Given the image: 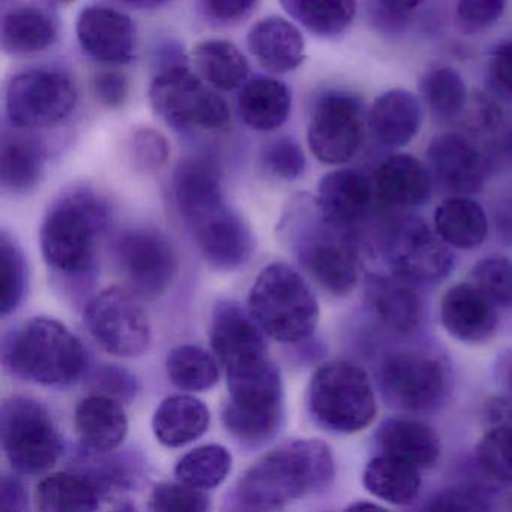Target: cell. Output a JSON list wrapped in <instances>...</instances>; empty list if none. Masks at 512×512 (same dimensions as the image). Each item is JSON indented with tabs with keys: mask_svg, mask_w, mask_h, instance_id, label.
<instances>
[{
	"mask_svg": "<svg viewBox=\"0 0 512 512\" xmlns=\"http://www.w3.org/2000/svg\"><path fill=\"white\" fill-rule=\"evenodd\" d=\"M334 455L322 440L298 439L263 455L236 485L233 502L244 511H275L331 484Z\"/></svg>",
	"mask_w": 512,
	"mask_h": 512,
	"instance_id": "6da1fadb",
	"label": "cell"
},
{
	"mask_svg": "<svg viewBox=\"0 0 512 512\" xmlns=\"http://www.w3.org/2000/svg\"><path fill=\"white\" fill-rule=\"evenodd\" d=\"M110 220L109 200L94 188L65 191L52 203L41 224V251L47 265L64 277L91 274Z\"/></svg>",
	"mask_w": 512,
	"mask_h": 512,
	"instance_id": "7a4b0ae2",
	"label": "cell"
},
{
	"mask_svg": "<svg viewBox=\"0 0 512 512\" xmlns=\"http://www.w3.org/2000/svg\"><path fill=\"white\" fill-rule=\"evenodd\" d=\"M2 362L14 376L43 386L77 382L88 368V352L76 334L50 317H34L11 329Z\"/></svg>",
	"mask_w": 512,
	"mask_h": 512,
	"instance_id": "3957f363",
	"label": "cell"
},
{
	"mask_svg": "<svg viewBox=\"0 0 512 512\" xmlns=\"http://www.w3.org/2000/svg\"><path fill=\"white\" fill-rule=\"evenodd\" d=\"M281 230L304 271L323 290L346 296L359 280V259L346 230L325 220L316 200L308 205L299 197L287 211Z\"/></svg>",
	"mask_w": 512,
	"mask_h": 512,
	"instance_id": "277c9868",
	"label": "cell"
},
{
	"mask_svg": "<svg viewBox=\"0 0 512 512\" xmlns=\"http://www.w3.org/2000/svg\"><path fill=\"white\" fill-rule=\"evenodd\" d=\"M229 398L221 410L226 430L239 442L260 445L283 425L284 389L271 358L226 371Z\"/></svg>",
	"mask_w": 512,
	"mask_h": 512,
	"instance_id": "5b68a950",
	"label": "cell"
},
{
	"mask_svg": "<svg viewBox=\"0 0 512 512\" xmlns=\"http://www.w3.org/2000/svg\"><path fill=\"white\" fill-rule=\"evenodd\" d=\"M248 310L265 334L280 343H301L319 325L316 295L305 278L283 262L271 263L257 275Z\"/></svg>",
	"mask_w": 512,
	"mask_h": 512,
	"instance_id": "8992f818",
	"label": "cell"
},
{
	"mask_svg": "<svg viewBox=\"0 0 512 512\" xmlns=\"http://www.w3.org/2000/svg\"><path fill=\"white\" fill-rule=\"evenodd\" d=\"M311 418L331 433L353 434L376 418L377 401L370 377L355 362H323L311 377L307 394Z\"/></svg>",
	"mask_w": 512,
	"mask_h": 512,
	"instance_id": "52a82bcc",
	"label": "cell"
},
{
	"mask_svg": "<svg viewBox=\"0 0 512 512\" xmlns=\"http://www.w3.org/2000/svg\"><path fill=\"white\" fill-rule=\"evenodd\" d=\"M0 439L8 463L20 475L47 472L64 451L61 433L49 409L25 395H13L2 404Z\"/></svg>",
	"mask_w": 512,
	"mask_h": 512,
	"instance_id": "ba28073f",
	"label": "cell"
},
{
	"mask_svg": "<svg viewBox=\"0 0 512 512\" xmlns=\"http://www.w3.org/2000/svg\"><path fill=\"white\" fill-rule=\"evenodd\" d=\"M149 101L158 118L175 130H223L230 122L223 97L184 64L167 65L154 77Z\"/></svg>",
	"mask_w": 512,
	"mask_h": 512,
	"instance_id": "9c48e42d",
	"label": "cell"
},
{
	"mask_svg": "<svg viewBox=\"0 0 512 512\" xmlns=\"http://www.w3.org/2000/svg\"><path fill=\"white\" fill-rule=\"evenodd\" d=\"M77 103L74 80L64 71L35 68L11 79L5 109L11 124L22 130L47 128L67 119Z\"/></svg>",
	"mask_w": 512,
	"mask_h": 512,
	"instance_id": "30bf717a",
	"label": "cell"
},
{
	"mask_svg": "<svg viewBox=\"0 0 512 512\" xmlns=\"http://www.w3.org/2000/svg\"><path fill=\"white\" fill-rule=\"evenodd\" d=\"M85 325L95 343L110 355L137 358L152 340L151 323L136 295L124 287H109L85 308Z\"/></svg>",
	"mask_w": 512,
	"mask_h": 512,
	"instance_id": "8fae6325",
	"label": "cell"
},
{
	"mask_svg": "<svg viewBox=\"0 0 512 512\" xmlns=\"http://www.w3.org/2000/svg\"><path fill=\"white\" fill-rule=\"evenodd\" d=\"M364 103L349 92L332 91L317 100L308 125L311 154L323 164L337 166L352 160L367 134Z\"/></svg>",
	"mask_w": 512,
	"mask_h": 512,
	"instance_id": "7c38bea8",
	"label": "cell"
},
{
	"mask_svg": "<svg viewBox=\"0 0 512 512\" xmlns=\"http://www.w3.org/2000/svg\"><path fill=\"white\" fill-rule=\"evenodd\" d=\"M116 266L137 298L157 299L176 275V256L169 239L151 227L122 232L113 245Z\"/></svg>",
	"mask_w": 512,
	"mask_h": 512,
	"instance_id": "4fadbf2b",
	"label": "cell"
},
{
	"mask_svg": "<svg viewBox=\"0 0 512 512\" xmlns=\"http://www.w3.org/2000/svg\"><path fill=\"white\" fill-rule=\"evenodd\" d=\"M377 379L386 403L407 412L434 409L446 391L442 361L424 350L392 353L380 365Z\"/></svg>",
	"mask_w": 512,
	"mask_h": 512,
	"instance_id": "5bb4252c",
	"label": "cell"
},
{
	"mask_svg": "<svg viewBox=\"0 0 512 512\" xmlns=\"http://www.w3.org/2000/svg\"><path fill=\"white\" fill-rule=\"evenodd\" d=\"M383 254L394 275L409 283H436L454 266L448 245L418 218H400L386 229Z\"/></svg>",
	"mask_w": 512,
	"mask_h": 512,
	"instance_id": "9a60e30c",
	"label": "cell"
},
{
	"mask_svg": "<svg viewBox=\"0 0 512 512\" xmlns=\"http://www.w3.org/2000/svg\"><path fill=\"white\" fill-rule=\"evenodd\" d=\"M428 167L437 184L454 196H472L484 188L490 167L470 137L443 133L427 149Z\"/></svg>",
	"mask_w": 512,
	"mask_h": 512,
	"instance_id": "2e32d148",
	"label": "cell"
},
{
	"mask_svg": "<svg viewBox=\"0 0 512 512\" xmlns=\"http://www.w3.org/2000/svg\"><path fill=\"white\" fill-rule=\"evenodd\" d=\"M265 331L238 302L220 301L211 320L212 352L224 370L244 367L268 358Z\"/></svg>",
	"mask_w": 512,
	"mask_h": 512,
	"instance_id": "e0dca14e",
	"label": "cell"
},
{
	"mask_svg": "<svg viewBox=\"0 0 512 512\" xmlns=\"http://www.w3.org/2000/svg\"><path fill=\"white\" fill-rule=\"evenodd\" d=\"M188 229L206 262L214 268L236 269L253 256V232L244 218L227 205L190 224Z\"/></svg>",
	"mask_w": 512,
	"mask_h": 512,
	"instance_id": "ac0fdd59",
	"label": "cell"
},
{
	"mask_svg": "<svg viewBox=\"0 0 512 512\" xmlns=\"http://www.w3.org/2000/svg\"><path fill=\"white\" fill-rule=\"evenodd\" d=\"M76 32L83 52L95 61L122 65L136 56V26L121 11L109 7L85 8L77 19Z\"/></svg>",
	"mask_w": 512,
	"mask_h": 512,
	"instance_id": "d6986e66",
	"label": "cell"
},
{
	"mask_svg": "<svg viewBox=\"0 0 512 512\" xmlns=\"http://www.w3.org/2000/svg\"><path fill=\"white\" fill-rule=\"evenodd\" d=\"M440 319L446 332L463 343L487 341L499 323L496 305L473 283L455 284L446 290Z\"/></svg>",
	"mask_w": 512,
	"mask_h": 512,
	"instance_id": "ffe728a7",
	"label": "cell"
},
{
	"mask_svg": "<svg viewBox=\"0 0 512 512\" xmlns=\"http://www.w3.org/2000/svg\"><path fill=\"white\" fill-rule=\"evenodd\" d=\"M373 185L364 173L335 170L320 179L316 205L332 226L349 230L364 220L373 205Z\"/></svg>",
	"mask_w": 512,
	"mask_h": 512,
	"instance_id": "44dd1931",
	"label": "cell"
},
{
	"mask_svg": "<svg viewBox=\"0 0 512 512\" xmlns=\"http://www.w3.org/2000/svg\"><path fill=\"white\" fill-rule=\"evenodd\" d=\"M173 196L187 226L227 205L220 167L211 158H185L173 173Z\"/></svg>",
	"mask_w": 512,
	"mask_h": 512,
	"instance_id": "7402d4cb",
	"label": "cell"
},
{
	"mask_svg": "<svg viewBox=\"0 0 512 512\" xmlns=\"http://www.w3.org/2000/svg\"><path fill=\"white\" fill-rule=\"evenodd\" d=\"M74 427L80 442L94 454L115 451L128 434V416L121 401L104 394L89 395L77 403Z\"/></svg>",
	"mask_w": 512,
	"mask_h": 512,
	"instance_id": "603a6c76",
	"label": "cell"
},
{
	"mask_svg": "<svg viewBox=\"0 0 512 512\" xmlns=\"http://www.w3.org/2000/svg\"><path fill=\"white\" fill-rule=\"evenodd\" d=\"M247 46L260 67L269 73L286 74L305 61L301 31L283 17H266L248 31Z\"/></svg>",
	"mask_w": 512,
	"mask_h": 512,
	"instance_id": "cb8c5ba5",
	"label": "cell"
},
{
	"mask_svg": "<svg viewBox=\"0 0 512 512\" xmlns=\"http://www.w3.org/2000/svg\"><path fill=\"white\" fill-rule=\"evenodd\" d=\"M365 301L374 316L392 331L407 334L421 323V298L412 283L397 275H368Z\"/></svg>",
	"mask_w": 512,
	"mask_h": 512,
	"instance_id": "d4e9b609",
	"label": "cell"
},
{
	"mask_svg": "<svg viewBox=\"0 0 512 512\" xmlns=\"http://www.w3.org/2000/svg\"><path fill=\"white\" fill-rule=\"evenodd\" d=\"M376 191L386 205L416 208L430 200L433 173L427 164L409 154H395L382 161L376 172Z\"/></svg>",
	"mask_w": 512,
	"mask_h": 512,
	"instance_id": "484cf974",
	"label": "cell"
},
{
	"mask_svg": "<svg viewBox=\"0 0 512 512\" xmlns=\"http://www.w3.org/2000/svg\"><path fill=\"white\" fill-rule=\"evenodd\" d=\"M367 121L371 133L382 145L403 148L421 130V101L406 89H391L374 100Z\"/></svg>",
	"mask_w": 512,
	"mask_h": 512,
	"instance_id": "4316f807",
	"label": "cell"
},
{
	"mask_svg": "<svg viewBox=\"0 0 512 512\" xmlns=\"http://www.w3.org/2000/svg\"><path fill=\"white\" fill-rule=\"evenodd\" d=\"M376 442L382 454L406 461L419 470L436 466L442 454L439 434L416 419H386L377 430Z\"/></svg>",
	"mask_w": 512,
	"mask_h": 512,
	"instance_id": "83f0119b",
	"label": "cell"
},
{
	"mask_svg": "<svg viewBox=\"0 0 512 512\" xmlns=\"http://www.w3.org/2000/svg\"><path fill=\"white\" fill-rule=\"evenodd\" d=\"M211 412L193 395L178 394L161 401L152 418V430L161 445L182 448L208 431Z\"/></svg>",
	"mask_w": 512,
	"mask_h": 512,
	"instance_id": "f1b7e54d",
	"label": "cell"
},
{
	"mask_svg": "<svg viewBox=\"0 0 512 512\" xmlns=\"http://www.w3.org/2000/svg\"><path fill=\"white\" fill-rule=\"evenodd\" d=\"M292 109V94L286 83L257 77L242 86L238 112L242 122L254 131L278 130L286 124Z\"/></svg>",
	"mask_w": 512,
	"mask_h": 512,
	"instance_id": "f546056e",
	"label": "cell"
},
{
	"mask_svg": "<svg viewBox=\"0 0 512 512\" xmlns=\"http://www.w3.org/2000/svg\"><path fill=\"white\" fill-rule=\"evenodd\" d=\"M58 31V20L46 8H13L2 20V49L11 56L35 55L56 43Z\"/></svg>",
	"mask_w": 512,
	"mask_h": 512,
	"instance_id": "4dcf8cb0",
	"label": "cell"
},
{
	"mask_svg": "<svg viewBox=\"0 0 512 512\" xmlns=\"http://www.w3.org/2000/svg\"><path fill=\"white\" fill-rule=\"evenodd\" d=\"M467 127L481 139V152L490 172L512 166V122L499 104L485 97L467 103Z\"/></svg>",
	"mask_w": 512,
	"mask_h": 512,
	"instance_id": "1f68e13d",
	"label": "cell"
},
{
	"mask_svg": "<svg viewBox=\"0 0 512 512\" xmlns=\"http://www.w3.org/2000/svg\"><path fill=\"white\" fill-rule=\"evenodd\" d=\"M434 232L448 247L473 250L487 238V215L469 196H454L437 206Z\"/></svg>",
	"mask_w": 512,
	"mask_h": 512,
	"instance_id": "d6a6232c",
	"label": "cell"
},
{
	"mask_svg": "<svg viewBox=\"0 0 512 512\" xmlns=\"http://www.w3.org/2000/svg\"><path fill=\"white\" fill-rule=\"evenodd\" d=\"M103 496L100 485L86 473L61 472L38 484L35 502L43 512H91L100 508Z\"/></svg>",
	"mask_w": 512,
	"mask_h": 512,
	"instance_id": "836d02e7",
	"label": "cell"
},
{
	"mask_svg": "<svg viewBox=\"0 0 512 512\" xmlns=\"http://www.w3.org/2000/svg\"><path fill=\"white\" fill-rule=\"evenodd\" d=\"M365 490L389 505H410L421 491V473L412 464L389 455H379L365 466Z\"/></svg>",
	"mask_w": 512,
	"mask_h": 512,
	"instance_id": "e575fe53",
	"label": "cell"
},
{
	"mask_svg": "<svg viewBox=\"0 0 512 512\" xmlns=\"http://www.w3.org/2000/svg\"><path fill=\"white\" fill-rule=\"evenodd\" d=\"M193 61L200 77L217 91H235L247 83L250 64L244 53L226 40L196 44Z\"/></svg>",
	"mask_w": 512,
	"mask_h": 512,
	"instance_id": "d590c367",
	"label": "cell"
},
{
	"mask_svg": "<svg viewBox=\"0 0 512 512\" xmlns=\"http://www.w3.org/2000/svg\"><path fill=\"white\" fill-rule=\"evenodd\" d=\"M46 155L31 137H5L0 151V184L11 194L34 190L43 178Z\"/></svg>",
	"mask_w": 512,
	"mask_h": 512,
	"instance_id": "8d00e7d4",
	"label": "cell"
},
{
	"mask_svg": "<svg viewBox=\"0 0 512 512\" xmlns=\"http://www.w3.org/2000/svg\"><path fill=\"white\" fill-rule=\"evenodd\" d=\"M280 4L295 22L320 38L340 37L356 16V0H280Z\"/></svg>",
	"mask_w": 512,
	"mask_h": 512,
	"instance_id": "74e56055",
	"label": "cell"
},
{
	"mask_svg": "<svg viewBox=\"0 0 512 512\" xmlns=\"http://www.w3.org/2000/svg\"><path fill=\"white\" fill-rule=\"evenodd\" d=\"M419 91L431 115L440 121L460 118L469 103L463 77L448 65L430 68L422 76Z\"/></svg>",
	"mask_w": 512,
	"mask_h": 512,
	"instance_id": "f35d334b",
	"label": "cell"
},
{
	"mask_svg": "<svg viewBox=\"0 0 512 512\" xmlns=\"http://www.w3.org/2000/svg\"><path fill=\"white\" fill-rule=\"evenodd\" d=\"M166 370L170 382L182 391H208L220 379L217 359L194 344H182L170 350Z\"/></svg>",
	"mask_w": 512,
	"mask_h": 512,
	"instance_id": "ab89813d",
	"label": "cell"
},
{
	"mask_svg": "<svg viewBox=\"0 0 512 512\" xmlns=\"http://www.w3.org/2000/svg\"><path fill=\"white\" fill-rule=\"evenodd\" d=\"M232 463L229 449L211 443L187 452L176 464L175 475L179 482L191 487L212 490L226 481Z\"/></svg>",
	"mask_w": 512,
	"mask_h": 512,
	"instance_id": "60d3db41",
	"label": "cell"
},
{
	"mask_svg": "<svg viewBox=\"0 0 512 512\" xmlns=\"http://www.w3.org/2000/svg\"><path fill=\"white\" fill-rule=\"evenodd\" d=\"M0 311L8 316L22 304L28 289V263L16 239L0 235Z\"/></svg>",
	"mask_w": 512,
	"mask_h": 512,
	"instance_id": "b9f144b4",
	"label": "cell"
},
{
	"mask_svg": "<svg viewBox=\"0 0 512 512\" xmlns=\"http://www.w3.org/2000/svg\"><path fill=\"white\" fill-rule=\"evenodd\" d=\"M482 473L496 482H512V427L487 431L476 449Z\"/></svg>",
	"mask_w": 512,
	"mask_h": 512,
	"instance_id": "7bdbcfd3",
	"label": "cell"
},
{
	"mask_svg": "<svg viewBox=\"0 0 512 512\" xmlns=\"http://www.w3.org/2000/svg\"><path fill=\"white\" fill-rule=\"evenodd\" d=\"M473 284L496 307H512V260L503 256L485 257L472 272Z\"/></svg>",
	"mask_w": 512,
	"mask_h": 512,
	"instance_id": "ee69618b",
	"label": "cell"
},
{
	"mask_svg": "<svg viewBox=\"0 0 512 512\" xmlns=\"http://www.w3.org/2000/svg\"><path fill=\"white\" fill-rule=\"evenodd\" d=\"M211 508V500L205 490L191 485L163 482L152 490L149 509L161 512H205Z\"/></svg>",
	"mask_w": 512,
	"mask_h": 512,
	"instance_id": "f6af8a7d",
	"label": "cell"
},
{
	"mask_svg": "<svg viewBox=\"0 0 512 512\" xmlns=\"http://www.w3.org/2000/svg\"><path fill=\"white\" fill-rule=\"evenodd\" d=\"M262 164L266 172L281 181L292 182L304 175L307 160L296 140L290 137L272 140L263 148Z\"/></svg>",
	"mask_w": 512,
	"mask_h": 512,
	"instance_id": "bcb514c9",
	"label": "cell"
},
{
	"mask_svg": "<svg viewBox=\"0 0 512 512\" xmlns=\"http://www.w3.org/2000/svg\"><path fill=\"white\" fill-rule=\"evenodd\" d=\"M128 154L133 166L140 172H158L169 160L170 145L158 131L140 128L131 136Z\"/></svg>",
	"mask_w": 512,
	"mask_h": 512,
	"instance_id": "7dc6e473",
	"label": "cell"
},
{
	"mask_svg": "<svg viewBox=\"0 0 512 512\" xmlns=\"http://www.w3.org/2000/svg\"><path fill=\"white\" fill-rule=\"evenodd\" d=\"M506 4L508 0H458V25L466 34L484 31L503 16Z\"/></svg>",
	"mask_w": 512,
	"mask_h": 512,
	"instance_id": "c3c4849f",
	"label": "cell"
},
{
	"mask_svg": "<svg viewBox=\"0 0 512 512\" xmlns=\"http://www.w3.org/2000/svg\"><path fill=\"white\" fill-rule=\"evenodd\" d=\"M98 394L109 395L119 401H130L139 392L136 376L118 365H101L94 374Z\"/></svg>",
	"mask_w": 512,
	"mask_h": 512,
	"instance_id": "681fc988",
	"label": "cell"
},
{
	"mask_svg": "<svg viewBox=\"0 0 512 512\" xmlns=\"http://www.w3.org/2000/svg\"><path fill=\"white\" fill-rule=\"evenodd\" d=\"M95 100L107 109H121L130 97V80L122 71L103 70L92 80Z\"/></svg>",
	"mask_w": 512,
	"mask_h": 512,
	"instance_id": "f907efd6",
	"label": "cell"
},
{
	"mask_svg": "<svg viewBox=\"0 0 512 512\" xmlns=\"http://www.w3.org/2000/svg\"><path fill=\"white\" fill-rule=\"evenodd\" d=\"M430 511H485L488 509L481 491L473 487H449L437 493L427 506Z\"/></svg>",
	"mask_w": 512,
	"mask_h": 512,
	"instance_id": "816d5d0a",
	"label": "cell"
},
{
	"mask_svg": "<svg viewBox=\"0 0 512 512\" xmlns=\"http://www.w3.org/2000/svg\"><path fill=\"white\" fill-rule=\"evenodd\" d=\"M208 16L218 23H236L245 19L257 0H200Z\"/></svg>",
	"mask_w": 512,
	"mask_h": 512,
	"instance_id": "f5cc1de1",
	"label": "cell"
},
{
	"mask_svg": "<svg viewBox=\"0 0 512 512\" xmlns=\"http://www.w3.org/2000/svg\"><path fill=\"white\" fill-rule=\"evenodd\" d=\"M0 509L4 511H28L29 509L28 490L16 476L5 475L0 482Z\"/></svg>",
	"mask_w": 512,
	"mask_h": 512,
	"instance_id": "db71d44e",
	"label": "cell"
},
{
	"mask_svg": "<svg viewBox=\"0 0 512 512\" xmlns=\"http://www.w3.org/2000/svg\"><path fill=\"white\" fill-rule=\"evenodd\" d=\"M491 74L500 88L512 92V41H505L494 49Z\"/></svg>",
	"mask_w": 512,
	"mask_h": 512,
	"instance_id": "11a10c76",
	"label": "cell"
},
{
	"mask_svg": "<svg viewBox=\"0 0 512 512\" xmlns=\"http://www.w3.org/2000/svg\"><path fill=\"white\" fill-rule=\"evenodd\" d=\"M494 227L502 244L512 247V197L500 200L494 206Z\"/></svg>",
	"mask_w": 512,
	"mask_h": 512,
	"instance_id": "9f6ffc18",
	"label": "cell"
},
{
	"mask_svg": "<svg viewBox=\"0 0 512 512\" xmlns=\"http://www.w3.org/2000/svg\"><path fill=\"white\" fill-rule=\"evenodd\" d=\"M494 376L500 386L512 392V350H505L497 356Z\"/></svg>",
	"mask_w": 512,
	"mask_h": 512,
	"instance_id": "6f0895ef",
	"label": "cell"
},
{
	"mask_svg": "<svg viewBox=\"0 0 512 512\" xmlns=\"http://www.w3.org/2000/svg\"><path fill=\"white\" fill-rule=\"evenodd\" d=\"M376 2L388 13L404 16L415 11L424 0H376Z\"/></svg>",
	"mask_w": 512,
	"mask_h": 512,
	"instance_id": "680465c9",
	"label": "cell"
},
{
	"mask_svg": "<svg viewBox=\"0 0 512 512\" xmlns=\"http://www.w3.org/2000/svg\"><path fill=\"white\" fill-rule=\"evenodd\" d=\"M124 2L140 10H155L166 5L169 0H124Z\"/></svg>",
	"mask_w": 512,
	"mask_h": 512,
	"instance_id": "91938a15",
	"label": "cell"
},
{
	"mask_svg": "<svg viewBox=\"0 0 512 512\" xmlns=\"http://www.w3.org/2000/svg\"><path fill=\"white\" fill-rule=\"evenodd\" d=\"M365 508L380 509V505H374V503H367V502H358V503H353V505L349 506V509H365Z\"/></svg>",
	"mask_w": 512,
	"mask_h": 512,
	"instance_id": "94428289",
	"label": "cell"
},
{
	"mask_svg": "<svg viewBox=\"0 0 512 512\" xmlns=\"http://www.w3.org/2000/svg\"><path fill=\"white\" fill-rule=\"evenodd\" d=\"M49 2H52V4L55 5H70L73 4V2H76V0H49Z\"/></svg>",
	"mask_w": 512,
	"mask_h": 512,
	"instance_id": "6125c7cd",
	"label": "cell"
},
{
	"mask_svg": "<svg viewBox=\"0 0 512 512\" xmlns=\"http://www.w3.org/2000/svg\"><path fill=\"white\" fill-rule=\"evenodd\" d=\"M509 508L512 509V497H511V499H509Z\"/></svg>",
	"mask_w": 512,
	"mask_h": 512,
	"instance_id": "be15d7a7",
	"label": "cell"
}]
</instances>
